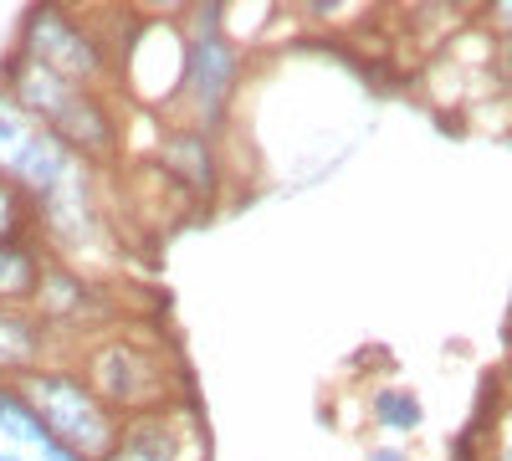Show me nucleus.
Returning <instances> with one entry per match:
<instances>
[{"instance_id":"nucleus-12","label":"nucleus","mask_w":512,"mask_h":461,"mask_svg":"<svg viewBox=\"0 0 512 461\" xmlns=\"http://www.w3.org/2000/svg\"><path fill=\"white\" fill-rule=\"evenodd\" d=\"M16 226H21V205H16V195H11V185L0 180V246H6L11 236H16Z\"/></svg>"},{"instance_id":"nucleus-4","label":"nucleus","mask_w":512,"mask_h":461,"mask_svg":"<svg viewBox=\"0 0 512 461\" xmlns=\"http://www.w3.org/2000/svg\"><path fill=\"white\" fill-rule=\"evenodd\" d=\"M0 461H82V456H72L47 431V421L26 405L21 390L0 385Z\"/></svg>"},{"instance_id":"nucleus-10","label":"nucleus","mask_w":512,"mask_h":461,"mask_svg":"<svg viewBox=\"0 0 512 461\" xmlns=\"http://www.w3.org/2000/svg\"><path fill=\"white\" fill-rule=\"evenodd\" d=\"M374 421H379L384 431H415V426L425 421V405H420V395H410V390H379V395H374Z\"/></svg>"},{"instance_id":"nucleus-9","label":"nucleus","mask_w":512,"mask_h":461,"mask_svg":"<svg viewBox=\"0 0 512 461\" xmlns=\"http://www.w3.org/2000/svg\"><path fill=\"white\" fill-rule=\"evenodd\" d=\"M36 282H41V272H36L31 251L16 246V241L0 246V298H31Z\"/></svg>"},{"instance_id":"nucleus-13","label":"nucleus","mask_w":512,"mask_h":461,"mask_svg":"<svg viewBox=\"0 0 512 461\" xmlns=\"http://www.w3.org/2000/svg\"><path fill=\"white\" fill-rule=\"evenodd\" d=\"M369 461H405L400 451H390V446H384V451H369Z\"/></svg>"},{"instance_id":"nucleus-11","label":"nucleus","mask_w":512,"mask_h":461,"mask_svg":"<svg viewBox=\"0 0 512 461\" xmlns=\"http://www.w3.org/2000/svg\"><path fill=\"white\" fill-rule=\"evenodd\" d=\"M164 159H169V164H180V175H185L195 190H210V149H205L200 134L169 139V144H164Z\"/></svg>"},{"instance_id":"nucleus-1","label":"nucleus","mask_w":512,"mask_h":461,"mask_svg":"<svg viewBox=\"0 0 512 461\" xmlns=\"http://www.w3.org/2000/svg\"><path fill=\"white\" fill-rule=\"evenodd\" d=\"M26 405L47 421V431L82 461L108 456L113 451V421L103 415V405L82 390V380L72 374H41L26 385Z\"/></svg>"},{"instance_id":"nucleus-5","label":"nucleus","mask_w":512,"mask_h":461,"mask_svg":"<svg viewBox=\"0 0 512 461\" xmlns=\"http://www.w3.org/2000/svg\"><path fill=\"white\" fill-rule=\"evenodd\" d=\"M185 82L195 88V103L205 118H221L231 82H236V52L221 31H200L190 41V62H185Z\"/></svg>"},{"instance_id":"nucleus-7","label":"nucleus","mask_w":512,"mask_h":461,"mask_svg":"<svg viewBox=\"0 0 512 461\" xmlns=\"http://www.w3.org/2000/svg\"><path fill=\"white\" fill-rule=\"evenodd\" d=\"M113 461H175V436L164 421H134L123 431Z\"/></svg>"},{"instance_id":"nucleus-6","label":"nucleus","mask_w":512,"mask_h":461,"mask_svg":"<svg viewBox=\"0 0 512 461\" xmlns=\"http://www.w3.org/2000/svg\"><path fill=\"white\" fill-rule=\"evenodd\" d=\"M36 129H41V123H36L11 93H0V175H11L16 164H21V154L31 149Z\"/></svg>"},{"instance_id":"nucleus-8","label":"nucleus","mask_w":512,"mask_h":461,"mask_svg":"<svg viewBox=\"0 0 512 461\" xmlns=\"http://www.w3.org/2000/svg\"><path fill=\"white\" fill-rule=\"evenodd\" d=\"M41 354V328L0 308V369H26Z\"/></svg>"},{"instance_id":"nucleus-2","label":"nucleus","mask_w":512,"mask_h":461,"mask_svg":"<svg viewBox=\"0 0 512 461\" xmlns=\"http://www.w3.org/2000/svg\"><path fill=\"white\" fill-rule=\"evenodd\" d=\"M26 36H31V57L47 62L52 72H62L67 82L72 77H98V67H103L93 41L82 36L62 11H52V6H41V11L26 16Z\"/></svg>"},{"instance_id":"nucleus-3","label":"nucleus","mask_w":512,"mask_h":461,"mask_svg":"<svg viewBox=\"0 0 512 461\" xmlns=\"http://www.w3.org/2000/svg\"><path fill=\"white\" fill-rule=\"evenodd\" d=\"M93 385L118 405H149L164 395V369L134 344H108L93 359Z\"/></svg>"}]
</instances>
